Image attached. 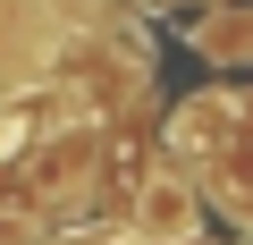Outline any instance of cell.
<instances>
[{
    "label": "cell",
    "instance_id": "obj_1",
    "mask_svg": "<svg viewBox=\"0 0 253 245\" xmlns=\"http://www.w3.org/2000/svg\"><path fill=\"white\" fill-rule=\"evenodd\" d=\"M135 220H144V237H152V245H186V237L203 228V211H194V186H186V178H144Z\"/></svg>",
    "mask_w": 253,
    "mask_h": 245
},
{
    "label": "cell",
    "instance_id": "obj_2",
    "mask_svg": "<svg viewBox=\"0 0 253 245\" xmlns=\"http://www.w3.org/2000/svg\"><path fill=\"white\" fill-rule=\"evenodd\" d=\"M194 51H203V59H253V9H228V17H211V26L194 34Z\"/></svg>",
    "mask_w": 253,
    "mask_h": 245
}]
</instances>
